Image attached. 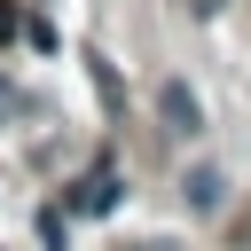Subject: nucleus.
Wrapping results in <instances>:
<instances>
[{
    "label": "nucleus",
    "instance_id": "nucleus-6",
    "mask_svg": "<svg viewBox=\"0 0 251 251\" xmlns=\"http://www.w3.org/2000/svg\"><path fill=\"white\" fill-rule=\"evenodd\" d=\"M196 8H204V16H220V8H227V0H196Z\"/></svg>",
    "mask_w": 251,
    "mask_h": 251
},
{
    "label": "nucleus",
    "instance_id": "nucleus-3",
    "mask_svg": "<svg viewBox=\"0 0 251 251\" xmlns=\"http://www.w3.org/2000/svg\"><path fill=\"white\" fill-rule=\"evenodd\" d=\"M180 196H188V212H220L227 204V173L220 165H188L180 173Z\"/></svg>",
    "mask_w": 251,
    "mask_h": 251
},
{
    "label": "nucleus",
    "instance_id": "nucleus-2",
    "mask_svg": "<svg viewBox=\"0 0 251 251\" xmlns=\"http://www.w3.org/2000/svg\"><path fill=\"white\" fill-rule=\"evenodd\" d=\"M110 204H118V165H86V173H78V188H71V212H86V220H94V212H110Z\"/></svg>",
    "mask_w": 251,
    "mask_h": 251
},
{
    "label": "nucleus",
    "instance_id": "nucleus-5",
    "mask_svg": "<svg viewBox=\"0 0 251 251\" xmlns=\"http://www.w3.org/2000/svg\"><path fill=\"white\" fill-rule=\"evenodd\" d=\"M0 39H16V8L8 0H0Z\"/></svg>",
    "mask_w": 251,
    "mask_h": 251
},
{
    "label": "nucleus",
    "instance_id": "nucleus-4",
    "mask_svg": "<svg viewBox=\"0 0 251 251\" xmlns=\"http://www.w3.org/2000/svg\"><path fill=\"white\" fill-rule=\"evenodd\" d=\"M39 243H47V251H71V227H63V212H55V204L39 212Z\"/></svg>",
    "mask_w": 251,
    "mask_h": 251
},
{
    "label": "nucleus",
    "instance_id": "nucleus-1",
    "mask_svg": "<svg viewBox=\"0 0 251 251\" xmlns=\"http://www.w3.org/2000/svg\"><path fill=\"white\" fill-rule=\"evenodd\" d=\"M157 118H165V133H180V141H188V133H204V110H196V94H188L180 78H165V86H157Z\"/></svg>",
    "mask_w": 251,
    "mask_h": 251
}]
</instances>
